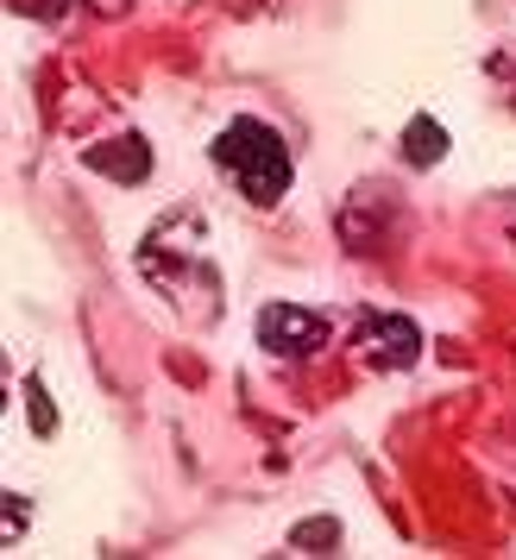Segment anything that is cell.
Listing matches in <instances>:
<instances>
[{
    "label": "cell",
    "instance_id": "obj_1",
    "mask_svg": "<svg viewBox=\"0 0 516 560\" xmlns=\"http://www.w3.org/2000/svg\"><path fill=\"white\" fill-rule=\"evenodd\" d=\"M214 164H221L258 208H271L290 189V145L265 127V120H233V127L214 139Z\"/></svg>",
    "mask_w": 516,
    "mask_h": 560
},
{
    "label": "cell",
    "instance_id": "obj_2",
    "mask_svg": "<svg viewBox=\"0 0 516 560\" xmlns=\"http://www.w3.org/2000/svg\"><path fill=\"white\" fill-rule=\"evenodd\" d=\"M258 347H271L278 359H309L328 347V315L296 308V303H271L258 315Z\"/></svg>",
    "mask_w": 516,
    "mask_h": 560
},
{
    "label": "cell",
    "instance_id": "obj_3",
    "mask_svg": "<svg viewBox=\"0 0 516 560\" xmlns=\"http://www.w3.org/2000/svg\"><path fill=\"white\" fill-rule=\"evenodd\" d=\"M415 347H422V334H415V322H403V315H372V322H365V359H372V365L403 372V365H415Z\"/></svg>",
    "mask_w": 516,
    "mask_h": 560
},
{
    "label": "cell",
    "instance_id": "obj_4",
    "mask_svg": "<svg viewBox=\"0 0 516 560\" xmlns=\"http://www.w3.org/2000/svg\"><path fill=\"white\" fill-rule=\"evenodd\" d=\"M89 171H107V177L120 183H139L152 171V152H145V139H114V145H95L89 152Z\"/></svg>",
    "mask_w": 516,
    "mask_h": 560
},
{
    "label": "cell",
    "instance_id": "obj_5",
    "mask_svg": "<svg viewBox=\"0 0 516 560\" xmlns=\"http://www.w3.org/2000/svg\"><path fill=\"white\" fill-rule=\"evenodd\" d=\"M441 152H447V132H441L435 120H410V132H403V158H410V164H435Z\"/></svg>",
    "mask_w": 516,
    "mask_h": 560
},
{
    "label": "cell",
    "instance_id": "obj_6",
    "mask_svg": "<svg viewBox=\"0 0 516 560\" xmlns=\"http://www.w3.org/2000/svg\"><path fill=\"white\" fill-rule=\"evenodd\" d=\"M290 541H296V548H309V555H328V548L340 541V523H335V516H321V523H303V529L290 535Z\"/></svg>",
    "mask_w": 516,
    "mask_h": 560
}]
</instances>
